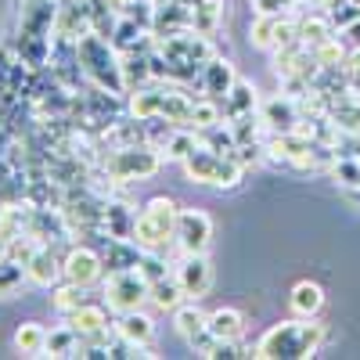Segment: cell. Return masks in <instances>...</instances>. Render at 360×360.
Here are the masks:
<instances>
[{
	"label": "cell",
	"mask_w": 360,
	"mask_h": 360,
	"mask_svg": "<svg viewBox=\"0 0 360 360\" xmlns=\"http://www.w3.org/2000/svg\"><path fill=\"white\" fill-rule=\"evenodd\" d=\"M324 342V324L314 317H295V321H278L270 324L252 346L256 360H307L321 349Z\"/></svg>",
	"instance_id": "obj_1"
},
{
	"label": "cell",
	"mask_w": 360,
	"mask_h": 360,
	"mask_svg": "<svg viewBox=\"0 0 360 360\" xmlns=\"http://www.w3.org/2000/svg\"><path fill=\"white\" fill-rule=\"evenodd\" d=\"M155 51L166 62V79H176V83H188V79L202 76V65L217 54L213 40L205 33H198V29H180V33L159 37Z\"/></svg>",
	"instance_id": "obj_2"
},
{
	"label": "cell",
	"mask_w": 360,
	"mask_h": 360,
	"mask_svg": "<svg viewBox=\"0 0 360 360\" xmlns=\"http://www.w3.org/2000/svg\"><path fill=\"white\" fill-rule=\"evenodd\" d=\"M176 217H180V205L169 195L148 198L144 209L137 213V220H134L130 245H137L141 252L169 256V249L176 245Z\"/></svg>",
	"instance_id": "obj_3"
},
{
	"label": "cell",
	"mask_w": 360,
	"mask_h": 360,
	"mask_svg": "<svg viewBox=\"0 0 360 360\" xmlns=\"http://www.w3.org/2000/svg\"><path fill=\"white\" fill-rule=\"evenodd\" d=\"M76 58H79V72L101 86V90H112V94H127V83H123V58H119V51L112 47L108 37L101 33H83L76 40Z\"/></svg>",
	"instance_id": "obj_4"
},
{
	"label": "cell",
	"mask_w": 360,
	"mask_h": 360,
	"mask_svg": "<svg viewBox=\"0 0 360 360\" xmlns=\"http://www.w3.org/2000/svg\"><path fill=\"white\" fill-rule=\"evenodd\" d=\"M166 155L155 144H130V148H108L101 155V173L112 176L115 184H134V180H148L162 169Z\"/></svg>",
	"instance_id": "obj_5"
},
{
	"label": "cell",
	"mask_w": 360,
	"mask_h": 360,
	"mask_svg": "<svg viewBox=\"0 0 360 360\" xmlns=\"http://www.w3.org/2000/svg\"><path fill=\"white\" fill-rule=\"evenodd\" d=\"M184 173L188 180H195V184H209V188H238L245 176V166L231 159V155H220L213 152V148L198 144L195 152L184 159Z\"/></svg>",
	"instance_id": "obj_6"
},
{
	"label": "cell",
	"mask_w": 360,
	"mask_h": 360,
	"mask_svg": "<svg viewBox=\"0 0 360 360\" xmlns=\"http://www.w3.org/2000/svg\"><path fill=\"white\" fill-rule=\"evenodd\" d=\"M144 303H152V285H148V278L141 274V266L108 270V278H105V307L112 314L144 310Z\"/></svg>",
	"instance_id": "obj_7"
},
{
	"label": "cell",
	"mask_w": 360,
	"mask_h": 360,
	"mask_svg": "<svg viewBox=\"0 0 360 360\" xmlns=\"http://www.w3.org/2000/svg\"><path fill=\"white\" fill-rule=\"evenodd\" d=\"M173 328H176V335L184 339L198 356L209 360V353L217 349V339L209 335V314L198 310V299H188V303H180L173 310Z\"/></svg>",
	"instance_id": "obj_8"
},
{
	"label": "cell",
	"mask_w": 360,
	"mask_h": 360,
	"mask_svg": "<svg viewBox=\"0 0 360 360\" xmlns=\"http://www.w3.org/2000/svg\"><path fill=\"white\" fill-rule=\"evenodd\" d=\"M62 274H65V281L90 288L105 278V256L90 245H69V252L62 256Z\"/></svg>",
	"instance_id": "obj_9"
},
{
	"label": "cell",
	"mask_w": 360,
	"mask_h": 360,
	"mask_svg": "<svg viewBox=\"0 0 360 360\" xmlns=\"http://www.w3.org/2000/svg\"><path fill=\"white\" fill-rule=\"evenodd\" d=\"M213 242V220L202 209H180L176 217V249L180 252H205Z\"/></svg>",
	"instance_id": "obj_10"
},
{
	"label": "cell",
	"mask_w": 360,
	"mask_h": 360,
	"mask_svg": "<svg viewBox=\"0 0 360 360\" xmlns=\"http://www.w3.org/2000/svg\"><path fill=\"white\" fill-rule=\"evenodd\" d=\"M173 274L180 281V288H184L188 299H202L209 288H213V266H209L205 252H180Z\"/></svg>",
	"instance_id": "obj_11"
},
{
	"label": "cell",
	"mask_w": 360,
	"mask_h": 360,
	"mask_svg": "<svg viewBox=\"0 0 360 360\" xmlns=\"http://www.w3.org/2000/svg\"><path fill=\"white\" fill-rule=\"evenodd\" d=\"M259 119H263L266 134H288V130H299L303 108H299V101L292 94H285V90H281V94L259 101Z\"/></svg>",
	"instance_id": "obj_12"
},
{
	"label": "cell",
	"mask_w": 360,
	"mask_h": 360,
	"mask_svg": "<svg viewBox=\"0 0 360 360\" xmlns=\"http://www.w3.org/2000/svg\"><path fill=\"white\" fill-rule=\"evenodd\" d=\"M328 119L349 137H360V90L346 86L339 94L328 98Z\"/></svg>",
	"instance_id": "obj_13"
},
{
	"label": "cell",
	"mask_w": 360,
	"mask_h": 360,
	"mask_svg": "<svg viewBox=\"0 0 360 360\" xmlns=\"http://www.w3.org/2000/svg\"><path fill=\"white\" fill-rule=\"evenodd\" d=\"M25 274H29V281H33V285L51 288V285H58V281L65 278L62 274V256L54 252V245H37L33 256L25 259Z\"/></svg>",
	"instance_id": "obj_14"
},
{
	"label": "cell",
	"mask_w": 360,
	"mask_h": 360,
	"mask_svg": "<svg viewBox=\"0 0 360 360\" xmlns=\"http://www.w3.org/2000/svg\"><path fill=\"white\" fill-rule=\"evenodd\" d=\"M234 79H238L234 65L227 62V58H220V54L209 58V62L202 65V76H198V83H202V94L217 98V101H224V94L234 86Z\"/></svg>",
	"instance_id": "obj_15"
},
{
	"label": "cell",
	"mask_w": 360,
	"mask_h": 360,
	"mask_svg": "<svg viewBox=\"0 0 360 360\" xmlns=\"http://www.w3.org/2000/svg\"><path fill=\"white\" fill-rule=\"evenodd\" d=\"M134 220H137V213H134L127 202L105 198V209H101V231H105L108 238H115V242H130Z\"/></svg>",
	"instance_id": "obj_16"
},
{
	"label": "cell",
	"mask_w": 360,
	"mask_h": 360,
	"mask_svg": "<svg viewBox=\"0 0 360 360\" xmlns=\"http://www.w3.org/2000/svg\"><path fill=\"white\" fill-rule=\"evenodd\" d=\"M112 328H115L119 339H127V342H134V346H148V342L155 339V321L148 317L144 310L119 314V317L112 321Z\"/></svg>",
	"instance_id": "obj_17"
},
{
	"label": "cell",
	"mask_w": 360,
	"mask_h": 360,
	"mask_svg": "<svg viewBox=\"0 0 360 360\" xmlns=\"http://www.w3.org/2000/svg\"><path fill=\"white\" fill-rule=\"evenodd\" d=\"M224 119H234V115H245V112H259V90L249 83V79H242L238 76L234 79V86L224 94Z\"/></svg>",
	"instance_id": "obj_18"
},
{
	"label": "cell",
	"mask_w": 360,
	"mask_h": 360,
	"mask_svg": "<svg viewBox=\"0 0 360 360\" xmlns=\"http://www.w3.org/2000/svg\"><path fill=\"white\" fill-rule=\"evenodd\" d=\"M209 335H213L217 342H238L245 335V317L242 310H234V307H220L209 314Z\"/></svg>",
	"instance_id": "obj_19"
},
{
	"label": "cell",
	"mask_w": 360,
	"mask_h": 360,
	"mask_svg": "<svg viewBox=\"0 0 360 360\" xmlns=\"http://www.w3.org/2000/svg\"><path fill=\"white\" fill-rule=\"evenodd\" d=\"M288 307L295 317H317L324 307V288L317 281H295L288 292Z\"/></svg>",
	"instance_id": "obj_20"
},
{
	"label": "cell",
	"mask_w": 360,
	"mask_h": 360,
	"mask_svg": "<svg viewBox=\"0 0 360 360\" xmlns=\"http://www.w3.org/2000/svg\"><path fill=\"white\" fill-rule=\"evenodd\" d=\"M295 33H299V44H307V47L314 51V47H321L324 40H332L335 29H332V22H328L324 11H310V15H299V18H295Z\"/></svg>",
	"instance_id": "obj_21"
},
{
	"label": "cell",
	"mask_w": 360,
	"mask_h": 360,
	"mask_svg": "<svg viewBox=\"0 0 360 360\" xmlns=\"http://www.w3.org/2000/svg\"><path fill=\"white\" fill-rule=\"evenodd\" d=\"M224 0H195L191 4V29H198V33L213 37L220 22H224Z\"/></svg>",
	"instance_id": "obj_22"
},
{
	"label": "cell",
	"mask_w": 360,
	"mask_h": 360,
	"mask_svg": "<svg viewBox=\"0 0 360 360\" xmlns=\"http://www.w3.org/2000/svg\"><path fill=\"white\" fill-rule=\"evenodd\" d=\"M15 349H18L22 356H47V328L37 324V321L18 324V332H15Z\"/></svg>",
	"instance_id": "obj_23"
},
{
	"label": "cell",
	"mask_w": 360,
	"mask_h": 360,
	"mask_svg": "<svg viewBox=\"0 0 360 360\" xmlns=\"http://www.w3.org/2000/svg\"><path fill=\"white\" fill-rule=\"evenodd\" d=\"M86 303V288L83 285H76V281H58V285H51V310L54 314H72L76 307H83Z\"/></svg>",
	"instance_id": "obj_24"
},
{
	"label": "cell",
	"mask_w": 360,
	"mask_h": 360,
	"mask_svg": "<svg viewBox=\"0 0 360 360\" xmlns=\"http://www.w3.org/2000/svg\"><path fill=\"white\" fill-rule=\"evenodd\" d=\"M184 299H188V295H184V288H180V281H176L173 270L152 281V303H155L159 310H169V314H173L180 303H184Z\"/></svg>",
	"instance_id": "obj_25"
},
{
	"label": "cell",
	"mask_w": 360,
	"mask_h": 360,
	"mask_svg": "<svg viewBox=\"0 0 360 360\" xmlns=\"http://www.w3.org/2000/svg\"><path fill=\"white\" fill-rule=\"evenodd\" d=\"M47 356H79V335L65 321L58 328H47Z\"/></svg>",
	"instance_id": "obj_26"
},
{
	"label": "cell",
	"mask_w": 360,
	"mask_h": 360,
	"mask_svg": "<svg viewBox=\"0 0 360 360\" xmlns=\"http://www.w3.org/2000/svg\"><path fill=\"white\" fill-rule=\"evenodd\" d=\"M25 281H29V274H25V263L22 259L8 256L4 263H0V299H15Z\"/></svg>",
	"instance_id": "obj_27"
},
{
	"label": "cell",
	"mask_w": 360,
	"mask_h": 360,
	"mask_svg": "<svg viewBox=\"0 0 360 360\" xmlns=\"http://www.w3.org/2000/svg\"><path fill=\"white\" fill-rule=\"evenodd\" d=\"M281 18H285V15H281ZM281 18H278V15H256V22L249 25V40H252V47H259V51H274Z\"/></svg>",
	"instance_id": "obj_28"
},
{
	"label": "cell",
	"mask_w": 360,
	"mask_h": 360,
	"mask_svg": "<svg viewBox=\"0 0 360 360\" xmlns=\"http://www.w3.org/2000/svg\"><path fill=\"white\" fill-rule=\"evenodd\" d=\"M195 148H198V130H191V127H176L173 137H169L166 148H162V155L173 159V162H184V159L195 152Z\"/></svg>",
	"instance_id": "obj_29"
},
{
	"label": "cell",
	"mask_w": 360,
	"mask_h": 360,
	"mask_svg": "<svg viewBox=\"0 0 360 360\" xmlns=\"http://www.w3.org/2000/svg\"><path fill=\"white\" fill-rule=\"evenodd\" d=\"M217 123H224V105L217 98H209V94L195 98V105H191V127L205 130V127H217Z\"/></svg>",
	"instance_id": "obj_30"
},
{
	"label": "cell",
	"mask_w": 360,
	"mask_h": 360,
	"mask_svg": "<svg viewBox=\"0 0 360 360\" xmlns=\"http://www.w3.org/2000/svg\"><path fill=\"white\" fill-rule=\"evenodd\" d=\"M328 173H332L335 184L356 191L360 188V155H335V162H332V169H328Z\"/></svg>",
	"instance_id": "obj_31"
},
{
	"label": "cell",
	"mask_w": 360,
	"mask_h": 360,
	"mask_svg": "<svg viewBox=\"0 0 360 360\" xmlns=\"http://www.w3.org/2000/svg\"><path fill=\"white\" fill-rule=\"evenodd\" d=\"M346 54H349V47H346V40L335 33L332 40H324L321 47H314V58H317V65L321 69H339V65H346Z\"/></svg>",
	"instance_id": "obj_32"
},
{
	"label": "cell",
	"mask_w": 360,
	"mask_h": 360,
	"mask_svg": "<svg viewBox=\"0 0 360 360\" xmlns=\"http://www.w3.org/2000/svg\"><path fill=\"white\" fill-rule=\"evenodd\" d=\"M324 15H328V22H332V29H335V33H346V29H349L353 22H360V8L353 4V0H342L339 8L324 11Z\"/></svg>",
	"instance_id": "obj_33"
},
{
	"label": "cell",
	"mask_w": 360,
	"mask_h": 360,
	"mask_svg": "<svg viewBox=\"0 0 360 360\" xmlns=\"http://www.w3.org/2000/svg\"><path fill=\"white\" fill-rule=\"evenodd\" d=\"M292 8H295V0H252V11L256 15H292Z\"/></svg>",
	"instance_id": "obj_34"
},
{
	"label": "cell",
	"mask_w": 360,
	"mask_h": 360,
	"mask_svg": "<svg viewBox=\"0 0 360 360\" xmlns=\"http://www.w3.org/2000/svg\"><path fill=\"white\" fill-rule=\"evenodd\" d=\"M8 256H11V238H8L4 231H0V263H4Z\"/></svg>",
	"instance_id": "obj_35"
},
{
	"label": "cell",
	"mask_w": 360,
	"mask_h": 360,
	"mask_svg": "<svg viewBox=\"0 0 360 360\" xmlns=\"http://www.w3.org/2000/svg\"><path fill=\"white\" fill-rule=\"evenodd\" d=\"M310 4L317 8V11H332V8H339L342 0H310Z\"/></svg>",
	"instance_id": "obj_36"
},
{
	"label": "cell",
	"mask_w": 360,
	"mask_h": 360,
	"mask_svg": "<svg viewBox=\"0 0 360 360\" xmlns=\"http://www.w3.org/2000/svg\"><path fill=\"white\" fill-rule=\"evenodd\" d=\"M58 4H76V0H58Z\"/></svg>",
	"instance_id": "obj_37"
},
{
	"label": "cell",
	"mask_w": 360,
	"mask_h": 360,
	"mask_svg": "<svg viewBox=\"0 0 360 360\" xmlns=\"http://www.w3.org/2000/svg\"><path fill=\"white\" fill-rule=\"evenodd\" d=\"M180 4H195V0H180Z\"/></svg>",
	"instance_id": "obj_38"
},
{
	"label": "cell",
	"mask_w": 360,
	"mask_h": 360,
	"mask_svg": "<svg viewBox=\"0 0 360 360\" xmlns=\"http://www.w3.org/2000/svg\"><path fill=\"white\" fill-rule=\"evenodd\" d=\"M295 4H299V0H295Z\"/></svg>",
	"instance_id": "obj_39"
}]
</instances>
